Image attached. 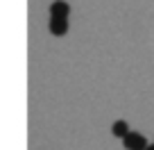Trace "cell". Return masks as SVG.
<instances>
[{
    "label": "cell",
    "instance_id": "obj_3",
    "mask_svg": "<svg viewBox=\"0 0 154 150\" xmlns=\"http://www.w3.org/2000/svg\"><path fill=\"white\" fill-rule=\"evenodd\" d=\"M50 34H54V37H63V34L68 32V18H54V16H50Z\"/></svg>",
    "mask_w": 154,
    "mask_h": 150
},
{
    "label": "cell",
    "instance_id": "obj_1",
    "mask_svg": "<svg viewBox=\"0 0 154 150\" xmlns=\"http://www.w3.org/2000/svg\"><path fill=\"white\" fill-rule=\"evenodd\" d=\"M122 145H125L127 150H145L147 148V139H145L140 132H131L129 130V134L122 139Z\"/></svg>",
    "mask_w": 154,
    "mask_h": 150
},
{
    "label": "cell",
    "instance_id": "obj_2",
    "mask_svg": "<svg viewBox=\"0 0 154 150\" xmlns=\"http://www.w3.org/2000/svg\"><path fill=\"white\" fill-rule=\"evenodd\" d=\"M50 16H54V18H68L70 16V5L66 0H54L50 5Z\"/></svg>",
    "mask_w": 154,
    "mask_h": 150
},
{
    "label": "cell",
    "instance_id": "obj_4",
    "mask_svg": "<svg viewBox=\"0 0 154 150\" xmlns=\"http://www.w3.org/2000/svg\"><path fill=\"white\" fill-rule=\"evenodd\" d=\"M111 134L118 136V139H125V136L129 134V125H127V121H116L113 125H111Z\"/></svg>",
    "mask_w": 154,
    "mask_h": 150
},
{
    "label": "cell",
    "instance_id": "obj_5",
    "mask_svg": "<svg viewBox=\"0 0 154 150\" xmlns=\"http://www.w3.org/2000/svg\"><path fill=\"white\" fill-rule=\"evenodd\" d=\"M145 150H154V143H147V148H145Z\"/></svg>",
    "mask_w": 154,
    "mask_h": 150
}]
</instances>
